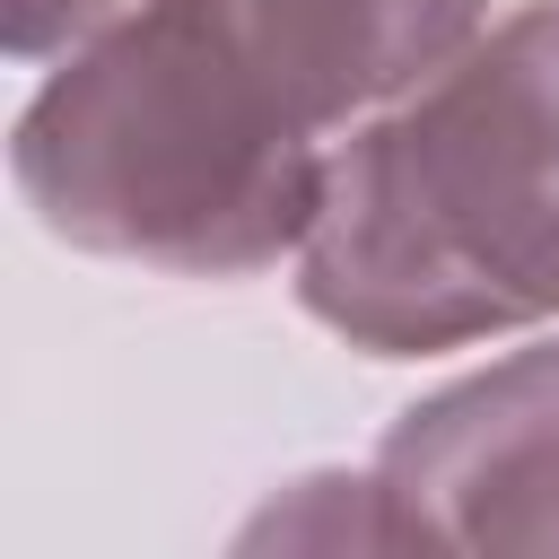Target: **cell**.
Segmentation results:
<instances>
[{"instance_id": "cell-1", "label": "cell", "mask_w": 559, "mask_h": 559, "mask_svg": "<svg viewBox=\"0 0 559 559\" xmlns=\"http://www.w3.org/2000/svg\"><path fill=\"white\" fill-rule=\"evenodd\" d=\"M489 0H131L26 96V210L105 262L253 280L297 262L332 148L454 61Z\"/></svg>"}, {"instance_id": "cell-2", "label": "cell", "mask_w": 559, "mask_h": 559, "mask_svg": "<svg viewBox=\"0 0 559 559\" xmlns=\"http://www.w3.org/2000/svg\"><path fill=\"white\" fill-rule=\"evenodd\" d=\"M297 306L367 358L559 314V0L489 17L332 148Z\"/></svg>"}, {"instance_id": "cell-3", "label": "cell", "mask_w": 559, "mask_h": 559, "mask_svg": "<svg viewBox=\"0 0 559 559\" xmlns=\"http://www.w3.org/2000/svg\"><path fill=\"white\" fill-rule=\"evenodd\" d=\"M402 550H550L559 559V341H524L411 402L376 445Z\"/></svg>"}, {"instance_id": "cell-4", "label": "cell", "mask_w": 559, "mask_h": 559, "mask_svg": "<svg viewBox=\"0 0 559 559\" xmlns=\"http://www.w3.org/2000/svg\"><path fill=\"white\" fill-rule=\"evenodd\" d=\"M236 542H245V550H262V542H306V550H402V524H393L376 472H314V480H288V498H271Z\"/></svg>"}, {"instance_id": "cell-5", "label": "cell", "mask_w": 559, "mask_h": 559, "mask_svg": "<svg viewBox=\"0 0 559 559\" xmlns=\"http://www.w3.org/2000/svg\"><path fill=\"white\" fill-rule=\"evenodd\" d=\"M131 0H9V52L17 61H61L70 44H87Z\"/></svg>"}]
</instances>
